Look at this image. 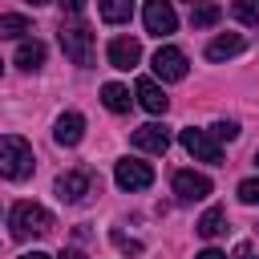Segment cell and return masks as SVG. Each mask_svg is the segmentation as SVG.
Listing matches in <instances>:
<instances>
[{"mask_svg":"<svg viewBox=\"0 0 259 259\" xmlns=\"http://www.w3.org/2000/svg\"><path fill=\"white\" fill-rule=\"evenodd\" d=\"M32 174V146L20 134H0V178H28Z\"/></svg>","mask_w":259,"mask_h":259,"instance_id":"1","label":"cell"},{"mask_svg":"<svg viewBox=\"0 0 259 259\" xmlns=\"http://www.w3.org/2000/svg\"><path fill=\"white\" fill-rule=\"evenodd\" d=\"M61 49H65V57L73 61V65H93V32H89V24L85 20H61Z\"/></svg>","mask_w":259,"mask_h":259,"instance_id":"2","label":"cell"},{"mask_svg":"<svg viewBox=\"0 0 259 259\" xmlns=\"http://www.w3.org/2000/svg\"><path fill=\"white\" fill-rule=\"evenodd\" d=\"M8 223H12V235L16 239H40V235L53 231V214L40 202H16Z\"/></svg>","mask_w":259,"mask_h":259,"instance_id":"3","label":"cell"},{"mask_svg":"<svg viewBox=\"0 0 259 259\" xmlns=\"http://www.w3.org/2000/svg\"><path fill=\"white\" fill-rule=\"evenodd\" d=\"M93 186H97L93 170H89V166H77V170H65V174L57 178V198H61V202H85V198L93 194Z\"/></svg>","mask_w":259,"mask_h":259,"instance_id":"4","label":"cell"},{"mask_svg":"<svg viewBox=\"0 0 259 259\" xmlns=\"http://www.w3.org/2000/svg\"><path fill=\"white\" fill-rule=\"evenodd\" d=\"M182 150L194 158V162H210V166H219L223 162V150H219V142L210 138V130H182Z\"/></svg>","mask_w":259,"mask_h":259,"instance_id":"5","label":"cell"},{"mask_svg":"<svg viewBox=\"0 0 259 259\" xmlns=\"http://www.w3.org/2000/svg\"><path fill=\"white\" fill-rule=\"evenodd\" d=\"M142 20H146V32H154V36H170L178 28V12L170 0H146Z\"/></svg>","mask_w":259,"mask_h":259,"instance_id":"6","label":"cell"},{"mask_svg":"<svg viewBox=\"0 0 259 259\" xmlns=\"http://www.w3.org/2000/svg\"><path fill=\"white\" fill-rule=\"evenodd\" d=\"M113 178H117L121 190H146V186L154 182V170H150L146 162H138V158H121V162L113 166Z\"/></svg>","mask_w":259,"mask_h":259,"instance_id":"7","label":"cell"},{"mask_svg":"<svg viewBox=\"0 0 259 259\" xmlns=\"http://www.w3.org/2000/svg\"><path fill=\"white\" fill-rule=\"evenodd\" d=\"M154 73H158L162 81H182V77H186V53L174 49V45H162V49L154 53Z\"/></svg>","mask_w":259,"mask_h":259,"instance_id":"8","label":"cell"},{"mask_svg":"<svg viewBox=\"0 0 259 259\" xmlns=\"http://www.w3.org/2000/svg\"><path fill=\"white\" fill-rule=\"evenodd\" d=\"M174 194L182 202H198V198L210 194V178L206 174H194V170H178L174 174Z\"/></svg>","mask_w":259,"mask_h":259,"instance_id":"9","label":"cell"},{"mask_svg":"<svg viewBox=\"0 0 259 259\" xmlns=\"http://www.w3.org/2000/svg\"><path fill=\"white\" fill-rule=\"evenodd\" d=\"M134 146H138V150H146V154H166V146H170V130H166V125H158V121L138 125V130H134Z\"/></svg>","mask_w":259,"mask_h":259,"instance_id":"10","label":"cell"},{"mask_svg":"<svg viewBox=\"0 0 259 259\" xmlns=\"http://www.w3.org/2000/svg\"><path fill=\"white\" fill-rule=\"evenodd\" d=\"M142 61V45L134 36H113L109 40V65L113 69H134Z\"/></svg>","mask_w":259,"mask_h":259,"instance_id":"11","label":"cell"},{"mask_svg":"<svg viewBox=\"0 0 259 259\" xmlns=\"http://www.w3.org/2000/svg\"><path fill=\"white\" fill-rule=\"evenodd\" d=\"M53 138H57L61 146H77V142L85 138V117H81L77 109L61 113V117H57V130H53Z\"/></svg>","mask_w":259,"mask_h":259,"instance_id":"12","label":"cell"},{"mask_svg":"<svg viewBox=\"0 0 259 259\" xmlns=\"http://www.w3.org/2000/svg\"><path fill=\"white\" fill-rule=\"evenodd\" d=\"M138 101H142V109H150V113H166V109H170V97L158 89L154 77H138Z\"/></svg>","mask_w":259,"mask_h":259,"instance_id":"13","label":"cell"},{"mask_svg":"<svg viewBox=\"0 0 259 259\" xmlns=\"http://www.w3.org/2000/svg\"><path fill=\"white\" fill-rule=\"evenodd\" d=\"M243 36L239 32H223V36H214L210 45H206V61H227V57H235V53H243Z\"/></svg>","mask_w":259,"mask_h":259,"instance_id":"14","label":"cell"},{"mask_svg":"<svg viewBox=\"0 0 259 259\" xmlns=\"http://www.w3.org/2000/svg\"><path fill=\"white\" fill-rule=\"evenodd\" d=\"M16 65H20V69H40V65H45V45H40L36 36H32V40H20Z\"/></svg>","mask_w":259,"mask_h":259,"instance_id":"15","label":"cell"},{"mask_svg":"<svg viewBox=\"0 0 259 259\" xmlns=\"http://www.w3.org/2000/svg\"><path fill=\"white\" fill-rule=\"evenodd\" d=\"M101 101H105V109H113V113H130V89L117 85V81L101 85Z\"/></svg>","mask_w":259,"mask_h":259,"instance_id":"16","label":"cell"},{"mask_svg":"<svg viewBox=\"0 0 259 259\" xmlns=\"http://www.w3.org/2000/svg\"><path fill=\"white\" fill-rule=\"evenodd\" d=\"M194 231H198L202 239H214V235H223V231H227V210H223V206H210V210L198 219V227H194Z\"/></svg>","mask_w":259,"mask_h":259,"instance_id":"17","label":"cell"},{"mask_svg":"<svg viewBox=\"0 0 259 259\" xmlns=\"http://www.w3.org/2000/svg\"><path fill=\"white\" fill-rule=\"evenodd\" d=\"M101 20L105 24H121V20H130V12H134V0H101Z\"/></svg>","mask_w":259,"mask_h":259,"instance_id":"18","label":"cell"},{"mask_svg":"<svg viewBox=\"0 0 259 259\" xmlns=\"http://www.w3.org/2000/svg\"><path fill=\"white\" fill-rule=\"evenodd\" d=\"M219 16H223V12H219V4H210V0H206V4H194V8H190V24H194V28H210V24L219 20Z\"/></svg>","mask_w":259,"mask_h":259,"instance_id":"19","label":"cell"},{"mask_svg":"<svg viewBox=\"0 0 259 259\" xmlns=\"http://www.w3.org/2000/svg\"><path fill=\"white\" fill-rule=\"evenodd\" d=\"M24 32H32L24 16H16V12H0V36H24Z\"/></svg>","mask_w":259,"mask_h":259,"instance_id":"20","label":"cell"},{"mask_svg":"<svg viewBox=\"0 0 259 259\" xmlns=\"http://www.w3.org/2000/svg\"><path fill=\"white\" fill-rule=\"evenodd\" d=\"M231 12H235L243 24H259V0H235Z\"/></svg>","mask_w":259,"mask_h":259,"instance_id":"21","label":"cell"},{"mask_svg":"<svg viewBox=\"0 0 259 259\" xmlns=\"http://www.w3.org/2000/svg\"><path fill=\"white\" fill-rule=\"evenodd\" d=\"M210 138H214V142H235V138H239V125H235V121H214V125H210Z\"/></svg>","mask_w":259,"mask_h":259,"instance_id":"22","label":"cell"},{"mask_svg":"<svg viewBox=\"0 0 259 259\" xmlns=\"http://www.w3.org/2000/svg\"><path fill=\"white\" fill-rule=\"evenodd\" d=\"M239 198H243L247 206H259V178H243V182H239Z\"/></svg>","mask_w":259,"mask_h":259,"instance_id":"23","label":"cell"},{"mask_svg":"<svg viewBox=\"0 0 259 259\" xmlns=\"http://www.w3.org/2000/svg\"><path fill=\"white\" fill-rule=\"evenodd\" d=\"M113 243H117L121 251H130V255H142V243H138V239H125L121 231H113Z\"/></svg>","mask_w":259,"mask_h":259,"instance_id":"24","label":"cell"},{"mask_svg":"<svg viewBox=\"0 0 259 259\" xmlns=\"http://www.w3.org/2000/svg\"><path fill=\"white\" fill-rule=\"evenodd\" d=\"M61 8H65L69 16H81V8H85V0H61Z\"/></svg>","mask_w":259,"mask_h":259,"instance_id":"25","label":"cell"},{"mask_svg":"<svg viewBox=\"0 0 259 259\" xmlns=\"http://www.w3.org/2000/svg\"><path fill=\"white\" fill-rule=\"evenodd\" d=\"M235 259H255V251H251V243H239V247H235Z\"/></svg>","mask_w":259,"mask_h":259,"instance_id":"26","label":"cell"},{"mask_svg":"<svg viewBox=\"0 0 259 259\" xmlns=\"http://www.w3.org/2000/svg\"><path fill=\"white\" fill-rule=\"evenodd\" d=\"M194 259H227V255H223V251H214V247H206V251H198Z\"/></svg>","mask_w":259,"mask_h":259,"instance_id":"27","label":"cell"},{"mask_svg":"<svg viewBox=\"0 0 259 259\" xmlns=\"http://www.w3.org/2000/svg\"><path fill=\"white\" fill-rule=\"evenodd\" d=\"M61 259H85L81 251H61Z\"/></svg>","mask_w":259,"mask_h":259,"instance_id":"28","label":"cell"},{"mask_svg":"<svg viewBox=\"0 0 259 259\" xmlns=\"http://www.w3.org/2000/svg\"><path fill=\"white\" fill-rule=\"evenodd\" d=\"M20 259H49L45 251H28V255H20Z\"/></svg>","mask_w":259,"mask_h":259,"instance_id":"29","label":"cell"},{"mask_svg":"<svg viewBox=\"0 0 259 259\" xmlns=\"http://www.w3.org/2000/svg\"><path fill=\"white\" fill-rule=\"evenodd\" d=\"M28 4H32V8H40V4H49V0H28Z\"/></svg>","mask_w":259,"mask_h":259,"instance_id":"30","label":"cell"},{"mask_svg":"<svg viewBox=\"0 0 259 259\" xmlns=\"http://www.w3.org/2000/svg\"><path fill=\"white\" fill-rule=\"evenodd\" d=\"M255 166H259V150H255Z\"/></svg>","mask_w":259,"mask_h":259,"instance_id":"31","label":"cell"},{"mask_svg":"<svg viewBox=\"0 0 259 259\" xmlns=\"http://www.w3.org/2000/svg\"><path fill=\"white\" fill-rule=\"evenodd\" d=\"M190 4H206V0H190Z\"/></svg>","mask_w":259,"mask_h":259,"instance_id":"32","label":"cell"},{"mask_svg":"<svg viewBox=\"0 0 259 259\" xmlns=\"http://www.w3.org/2000/svg\"><path fill=\"white\" fill-rule=\"evenodd\" d=\"M0 69H4V65H0Z\"/></svg>","mask_w":259,"mask_h":259,"instance_id":"33","label":"cell"}]
</instances>
